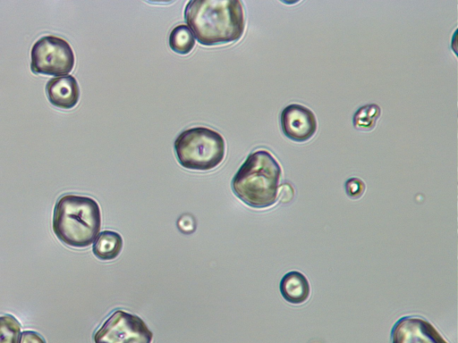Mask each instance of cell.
Wrapping results in <instances>:
<instances>
[{
  "label": "cell",
  "mask_w": 458,
  "mask_h": 343,
  "mask_svg": "<svg viewBox=\"0 0 458 343\" xmlns=\"http://www.w3.org/2000/svg\"><path fill=\"white\" fill-rule=\"evenodd\" d=\"M284 134L291 140L305 142L317 131V120L313 112L308 107L292 104L284 107L280 116Z\"/></svg>",
  "instance_id": "ba28073f"
},
{
  "label": "cell",
  "mask_w": 458,
  "mask_h": 343,
  "mask_svg": "<svg viewBox=\"0 0 458 343\" xmlns=\"http://www.w3.org/2000/svg\"><path fill=\"white\" fill-rule=\"evenodd\" d=\"M277 196L281 203H289L294 196L293 188L289 183H284L278 188Z\"/></svg>",
  "instance_id": "e0dca14e"
},
{
  "label": "cell",
  "mask_w": 458,
  "mask_h": 343,
  "mask_svg": "<svg viewBox=\"0 0 458 343\" xmlns=\"http://www.w3.org/2000/svg\"><path fill=\"white\" fill-rule=\"evenodd\" d=\"M280 293L291 304H302L310 297V288L307 278L298 271H291L281 279Z\"/></svg>",
  "instance_id": "30bf717a"
},
{
  "label": "cell",
  "mask_w": 458,
  "mask_h": 343,
  "mask_svg": "<svg viewBox=\"0 0 458 343\" xmlns=\"http://www.w3.org/2000/svg\"><path fill=\"white\" fill-rule=\"evenodd\" d=\"M30 69L33 73L65 76L74 67L75 57L70 44L64 38L47 35L32 46Z\"/></svg>",
  "instance_id": "5b68a950"
},
{
  "label": "cell",
  "mask_w": 458,
  "mask_h": 343,
  "mask_svg": "<svg viewBox=\"0 0 458 343\" xmlns=\"http://www.w3.org/2000/svg\"><path fill=\"white\" fill-rule=\"evenodd\" d=\"M93 338L95 343H151L153 333L139 316L116 310Z\"/></svg>",
  "instance_id": "8992f818"
},
{
  "label": "cell",
  "mask_w": 458,
  "mask_h": 343,
  "mask_svg": "<svg viewBox=\"0 0 458 343\" xmlns=\"http://www.w3.org/2000/svg\"><path fill=\"white\" fill-rule=\"evenodd\" d=\"M46 93L49 102L62 109H72L80 97L78 82L72 75L50 79L46 85Z\"/></svg>",
  "instance_id": "9c48e42d"
},
{
  "label": "cell",
  "mask_w": 458,
  "mask_h": 343,
  "mask_svg": "<svg viewBox=\"0 0 458 343\" xmlns=\"http://www.w3.org/2000/svg\"><path fill=\"white\" fill-rule=\"evenodd\" d=\"M282 170L267 150H257L248 155L232 180L234 195L247 205L262 209L277 200Z\"/></svg>",
  "instance_id": "7a4b0ae2"
},
{
  "label": "cell",
  "mask_w": 458,
  "mask_h": 343,
  "mask_svg": "<svg viewBox=\"0 0 458 343\" xmlns=\"http://www.w3.org/2000/svg\"><path fill=\"white\" fill-rule=\"evenodd\" d=\"M177 226L182 232L191 233L195 230L196 223L192 215L183 214L179 218Z\"/></svg>",
  "instance_id": "2e32d148"
},
{
  "label": "cell",
  "mask_w": 458,
  "mask_h": 343,
  "mask_svg": "<svg viewBox=\"0 0 458 343\" xmlns=\"http://www.w3.org/2000/svg\"><path fill=\"white\" fill-rule=\"evenodd\" d=\"M123 248L122 236L111 230L102 231L95 239L92 251L100 260H114Z\"/></svg>",
  "instance_id": "8fae6325"
},
{
  "label": "cell",
  "mask_w": 458,
  "mask_h": 343,
  "mask_svg": "<svg viewBox=\"0 0 458 343\" xmlns=\"http://www.w3.org/2000/svg\"><path fill=\"white\" fill-rule=\"evenodd\" d=\"M392 343H447L437 329L420 317L400 318L391 330Z\"/></svg>",
  "instance_id": "52a82bcc"
},
{
  "label": "cell",
  "mask_w": 458,
  "mask_h": 343,
  "mask_svg": "<svg viewBox=\"0 0 458 343\" xmlns=\"http://www.w3.org/2000/svg\"><path fill=\"white\" fill-rule=\"evenodd\" d=\"M21 324L11 315L0 316V343H20Z\"/></svg>",
  "instance_id": "5bb4252c"
},
{
  "label": "cell",
  "mask_w": 458,
  "mask_h": 343,
  "mask_svg": "<svg viewBox=\"0 0 458 343\" xmlns=\"http://www.w3.org/2000/svg\"><path fill=\"white\" fill-rule=\"evenodd\" d=\"M174 146L180 164L195 171L214 169L222 163L225 153L222 135L207 127H193L181 132Z\"/></svg>",
  "instance_id": "277c9868"
},
{
  "label": "cell",
  "mask_w": 458,
  "mask_h": 343,
  "mask_svg": "<svg viewBox=\"0 0 458 343\" xmlns=\"http://www.w3.org/2000/svg\"><path fill=\"white\" fill-rule=\"evenodd\" d=\"M380 107L376 104L360 106L353 114V126L360 130H371L380 116Z\"/></svg>",
  "instance_id": "4fadbf2b"
},
{
  "label": "cell",
  "mask_w": 458,
  "mask_h": 343,
  "mask_svg": "<svg viewBox=\"0 0 458 343\" xmlns=\"http://www.w3.org/2000/svg\"><path fill=\"white\" fill-rule=\"evenodd\" d=\"M344 187L346 194L353 199L359 198L365 189L364 182L359 178L348 179Z\"/></svg>",
  "instance_id": "9a60e30c"
},
{
  "label": "cell",
  "mask_w": 458,
  "mask_h": 343,
  "mask_svg": "<svg viewBox=\"0 0 458 343\" xmlns=\"http://www.w3.org/2000/svg\"><path fill=\"white\" fill-rule=\"evenodd\" d=\"M52 227L64 244L74 247H89L100 230L99 205L89 197L64 195L54 207Z\"/></svg>",
  "instance_id": "3957f363"
},
{
  "label": "cell",
  "mask_w": 458,
  "mask_h": 343,
  "mask_svg": "<svg viewBox=\"0 0 458 343\" xmlns=\"http://www.w3.org/2000/svg\"><path fill=\"white\" fill-rule=\"evenodd\" d=\"M184 20L198 42L222 45L240 39L244 32L243 6L239 0H191Z\"/></svg>",
  "instance_id": "6da1fadb"
},
{
  "label": "cell",
  "mask_w": 458,
  "mask_h": 343,
  "mask_svg": "<svg viewBox=\"0 0 458 343\" xmlns=\"http://www.w3.org/2000/svg\"><path fill=\"white\" fill-rule=\"evenodd\" d=\"M195 46V38L184 24L174 27L169 35V46L180 54H189Z\"/></svg>",
  "instance_id": "7c38bea8"
},
{
  "label": "cell",
  "mask_w": 458,
  "mask_h": 343,
  "mask_svg": "<svg viewBox=\"0 0 458 343\" xmlns=\"http://www.w3.org/2000/svg\"><path fill=\"white\" fill-rule=\"evenodd\" d=\"M20 343H46V340L36 331L24 330L21 335Z\"/></svg>",
  "instance_id": "ac0fdd59"
}]
</instances>
